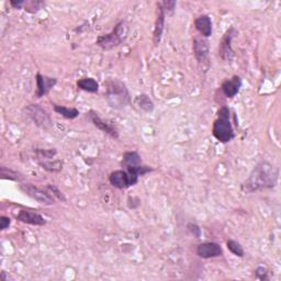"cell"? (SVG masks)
<instances>
[{
  "instance_id": "26",
  "label": "cell",
  "mask_w": 281,
  "mask_h": 281,
  "mask_svg": "<svg viewBox=\"0 0 281 281\" xmlns=\"http://www.w3.org/2000/svg\"><path fill=\"white\" fill-rule=\"evenodd\" d=\"M159 4L165 12H173L176 8V2H173V0H165V2H162Z\"/></svg>"
},
{
  "instance_id": "28",
  "label": "cell",
  "mask_w": 281,
  "mask_h": 281,
  "mask_svg": "<svg viewBox=\"0 0 281 281\" xmlns=\"http://www.w3.org/2000/svg\"><path fill=\"white\" fill-rule=\"evenodd\" d=\"M24 5H25V10L30 12L31 11L30 9H33V12H35L40 9V7L43 4L38 2H31V3H25Z\"/></svg>"
},
{
  "instance_id": "9",
  "label": "cell",
  "mask_w": 281,
  "mask_h": 281,
  "mask_svg": "<svg viewBox=\"0 0 281 281\" xmlns=\"http://www.w3.org/2000/svg\"><path fill=\"white\" fill-rule=\"evenodd\" d=\"M237 31L234 28H230L226 32L225 34L222 37V41L220 43L219 47V55L224 62H232L234 57V51L232 49V40L233 37L236 35Z\"/></svg>"
},
{
  "instance_id": "5",
  "label": "cell",
  "mask_w": 281,
  "mask_h": 281,
  "mask_svg": "<svg viewBox=\"0 0 281 281\" xmlns=\"http://www.w3.org/2000/svg\"><path fill=\"white\" fill-rule=\"evenodd\" d=\"M140 176L127 171H115L110 174V184L117 189H127L137 184Z\"/></svg>"
},
{
  "instance_id": "6",
  "label": "cell",
  "mask_w": 281,
  "mask_h": 281,
  "mask_svg": "<svg viewBox=\"0 0 281 281\" xmlns=\"http://www.w3.org/2000/svg\"><path fill=\"white\" fill-rule=\"evenodd\" d=\"M122 166L126 167V171L136 173L139 176H143L149 172H152V168L142 165L141 156L136 152H127L123 155Z\"/></svg>"
},
{
  "instance_id": "7",
  "label": "cell",
  "mask_w": 281,
  "mask_h": 281,
  "mask_svg": "<svg viewBox=\"0 0 281 281\" xmlns=\"http://www.w3.org/2000/svg\"><path fill=\"white\" fill-rule=\"evenodd\" d=\"M20 190L41 205L52 206L55 204V199L53 197V194H51L49 191H45L43 189L37 188L31 184H21Z\"/></svg>"
},
{
  "instance_id": "21",
  "label": "cell",
  "mask_w": 281,
  "mask_h": 281,
  "mask_svg": "<svg viewBox=\"0 0 281 281\" xmlns=\"http://www.w3.org/2000/svg\"><path fill=\"white\" fill-rule=\"evenodd\" d=\"M40 165L42 166V168L45 169V171L51 173H58L61 172L63 168V164L61 160H54V162L43 160V162H40Z\"/></svg>"
},
{
  "instance_id": "10",
  "label": "cell",
  "mask_w": 281,
  "mask_h": 281,
  "mask_svg": "<svg viewBox=\"0 0 281 281\" xmlns=\"http://www.w3.org/2000/svg\"><path fill=\"white\" fill-rule=\"evenodd\" d=\"M197 255L201 258L209 259L219 257L223 255V250L218 243H213V242H207V243H202L197 247Z\"/></svg>"
},
{
  "instance_id": "8",
  "label": "cell",
  "mask_w": 281,
  "mask_h": 281,
  "mask_svg": "<svg viewBox=\"0 0 281 281\" xmlns=\"http://www.w3.org/2000/svg\"><path fill=\"white\" fill-rule=\"evenodd\" d=\"M25 111H27L28 116L37 127L42 129H49L52 127V120L49 113L43 108L37 106V104H30V106L25 109Z\"/></svg>"
},
{
  "instance_id": "13",
  "label": "cell",
  "mask_w": 281,
  "mask_h": 281,
  "mask_svg": "<svg viewBox=\"0 0 281 281\" xmlns=\"http://www.w3.org/2000/svg\"><path fill=\"white\" fill-rule=\"evenodd\" d=\"M193 53L195 56V60L199 63L205 62L208 56H209V43L204 37H194L193 38V44H192Z\"/></svg>"
},
{
  "instance_id": "12",
  "label": "cell",
  "mask_w": 281,
  "mask_h": 281,
  "mask_svg": "<svg viewBox=\"0 0 281 281\" xmlns=\"http://www.w3.org/2000/svg\"><path fill=\"white\" fill-rule=\"evenodd\" d=\"M35 82H36L35 96L37 98H42L44 96H47L51 91V89L53 88L57 83L56 78H51L48 76H43L41 74L36 75Z\"/></svg>"
},
{
  "instance_id": "29",
  "label": "cell",
  "mask_w": 281,
  "mask_h": 281,
  "mask_svg": "<svg viewBox=\"0 0 281 281\" xmlns=\"http://www.w3.org/2000/svg\"><path fill=\"white\" fill-rule=\"evenodd\" d=\"M188 228H189V231H190L195 237H197V238L201 237V228L197 224L189 223L188 224Z\"/></svg>"
},
{
  "instance_id": "14",
  "label": "cell",
  "mask_w": 281,
  "mask_h": 281,
  "mask_svg": "<svg viewBox=\"0 0 281 281\" xmlns=\"http://www.w3.org/2000/svg\"><path fill=\"white\" fill-rule=\"evenodd\" d=\"M165 17H166V12L164 11V9H163L160 4L157 3V17H156L154 35H153V41L155 45H158L162 40L163 31H164V27H165Z\"/></svg>"
},
{
  "instance_id": "19",
  "label": "cell",
  "mask_w": 281,
  "mask_h": 281,
  "mask_svg": "<svg viewBox=\"0 0 281 281\" xmlns=\"http://www.w3.org/2000/svg\"><path fill=\"white\" fill-rule=\"evenodd\" d=\"M135 104L139 107L141 110L144 111V112H152L154 110V103L153 101L149 99V97L147 95H140L135 98Z\"/></svg>"
},
{
  "instance_id": "20",
  "label": "cell",
  "mask_w": 281,
  "mask_h": 281,
  "mask_svg": "<svg viewBox=\"0 0 281 281\" xmlns=\"http://www.w3.org/2000/svg\"><path fill=\"white\" fill-rule=\"evenodd\" d=\"M54 111L56 113L64 116L65 119L68 120H74L79 115V111L76 108H67L63 106H58V104H54Z\"/></svg>"
},
{
  "instance_id": "17",
  "label": "cell",
  "mask_w": 281,
  "mask_h": 281,
  "mask_svg": "<svg viewBox=\"0 0 281 281\" xmlns=\"http://www.w3.org/2000/svg\"><path fill=\"white\" fill-rule=\"evenodd\" d=\"M242 87V79L239 76H234L232 79H227L222 84V91L227 98H234L238 94Z\"/></svg>"
},
{
  "instance_id": "3",
  "label": "cell",
  "mask_w": 281,
  "mask_h": 281,
  "mask_svg": "<svg viewBox=\"0 0 281 281\" xmlns=\"http://www.w3.org/2000/svg\"><path fill=\"white\" fill-rule=\"evenodd\" d=\"M107 101L110 107L122 109L130 103V94L126 85L117 79H111L107 83Z\"/></svg>"
},
{
  "instance_id": "18",
  "label": "cell",
  "mask_w": 281,
  "mask_h": 281,
  "mask_svg": "<svg viewBox=\"0 0 281 281\" xmlns=\"http://www.w3.org/2000/svg\"><path fill=\"white\" fill-rule=\"evenodd\" d=\"M77 86L79 89L87 91V93H91V94H96L98 90H99V84L97 83L96 79L91 77H86V78H82L77 82Z\"/></svg>"
},
{
  "instance_id": "23",
  "label": "cell",
  "mask_w": 281,
  "mask_h": 281,
  "mask_svg": "<svg viewBox=\"0 0 281 281\" xmlns=\"http://www.w3.org/2000/svg\"><path fill=\"white\" fill-rule=\"evenodd\" d=\"M226 246H227L228 250H230V252L235 255V256H238V257H243L244 256L243 246H242L238 243V242L234 240V239H228L226 242Z\"/></svg>"
},
{
  "instance_id": "11",
  "label": "cell",
  "mask_w": 281,
  "mask_h": 281,
  "mask_svg": "<svg viewBox=\"0 0 281 281\" xmlns=\"http://www.w3.org/2000/svg\"><path fill=\"white\" fill-rule=\"evenodd\" d=\"M88 115H89L90 121L93 122V124L96 128L101 130L102 132L109 134L110 136L114 137V139H117V137H119V132H117L116 128L114 126H112L111 123H109L107 121H103L101 117L98 115V113L95 112V111H93V110L89 111Z\"/></svg>"
},
{
  "instance_id": "24",
  "label": "cell",
  "mask_w": 281,
  "mask_h": 281,
  "mask_svg": "<svg viewBox=\"0 0 281 281\" xmlns=\"http://www.w3.org/2000/svg\"><path fill=\"white\" fill-rule=\"evenodd\" d=\"M35 153L37 154L38 157L43 160H50L51 158H53L56 155L55 149H35Z\"/></svg>"
},
{
  "instance_id": "27",
  "label": "cell",
  "mask_w": 281,
  "mask_h": 281,
  "mask_svg": "<svg viewBox=\"0 0 281 281\" xmlns=\"http://www.w3.org/2000/svg\"><path fill=\"white\" fill-rule=\"evenodd\" d=\"M48 190H49L50 192H52V194L54 193L53 197H57L58 199H60V200H63V201L66 200V199H65L64 195H63V193H62L60 190H58V189H57L55 186L49 185V186H48Z\"/></svg>"
},
{
  "instance_id": "22",
  "label": "cell",
  "mask_w": 281,
  "mask_h": 281,
  "mask_svg": "<svg viewBox=\"0 0 281 281\" xmlns=\"http://www.w3.org/2000/svg\"><path fill=\"white\" fill-rule=\"evenodd\" d=\"M2 178L14 180V181H21L24 179V177L20 173L15 172L12 171V169H8L6 167H2Z\"/></svg>"
},
{
  "instance_id": "4",
  "label": "cell",
  "mask_w": 281,
  "mask_h": 281,
  "mask_svg": "<svg viewBox=\"0 0 281 281\" xmlns=\"http://www.w3.org/2000/svg\"><path fill=\"white\" fill-rule=\"evenodd\" d=\"M129 34V27L126 21L117 23L114 29L108 34L100 35L97 38V45L104 51H110L117 48L121 43L127 40Z\"/></svg>"
},
{
  "instance_id": "2",
  "label": "cell",
  "mask_w": 281,
  "mask_h": 281,
  "mask_svg": "<svg viewBox=\"0 0 281 281\" xmlns=\"http://www.w3.org/2000/svg\"><path fill=\"white\" fill-rule=\"evenodd\" d=\"M218 115V119L213 123L212 134L221 143L231 142L235 134L230 121V110L227 107H222L219 110Z\"/></svg>"
},
{
  "instance_id": "30",
  "label": "cell",
  "mask_w": 281,
  "mask_h": 281,
  "mask_svg": "<svg viewBox=\"0 0 281 281\" xmlns=\"http://www.w3.org/2000/svg\"><path fill=\"white\" fill-rule=\"evenodd\" d=\"M11 223V220L8 217H0V230L4 231L8 228Z\"/></svg>"
},
{
  "instance_id": "31",
  "label": "cell",
  "mask_w": 281,
  "mask_h": 281,
  "mask_svg": "<svg viewBox=\"0 0 281 281\" xmlns=\"http://www.w3.org/2000/svg\"><path fill=\"white\" fill-rule=\"evenodd\" d=\"M10 5L16 9H21L22 6H24V2H10Z\"/></svg>"
},
{
  "instance_id": "16",
  "label": "cell",
  "mask_w": 281,
  "mask_h": 281,
  "mask_svg": "<svg viewBox=\"0 0 281 281\" xmlns=\"http://www.w3.org/2000/svg\"><path fill=\"white\" fill-rule=\"evenodd\" d=\"M194 27L204 37H209L212 35V21L211 18L207 15H202L195 19Z\"/></svg>"
},
{
  "instance_id": "25",
  "label": "cell",
  "mask_w": 281,
  "mask_h": 281,
  "mask_svg": "<svg viewBox=\"0 0 281 281\" xmlns=\"http://www.w3.org/2000/svg\"><path fill=\"white\" fill-rule=\"evenodd\" d=\"M255 274H256V278L261 281L268 280V270L265 267H257L256 270H255Z\"/></svg>"
},
{
  "instance_id": "15",
  "label": "cell",
  "mask_w": 281,
  "mask_h": 281,
  "mask_svg": "<svg viewBox=\"0 0 281 281\" xmlns=\"http://www.w3.org/2000/svg\"><path fill=\"white\" fill-rule=\"evenodd\" d=\"M17 219L22 222V223H27L35 226H43L47 224V221L42 217L41 214L32 212L29 210H21L19 212Z\"/></svg>"
},
{
  "instance_id": "1",
  "label": "cell",
  "mask_w": 281,
  "mask_h": 281,
  "mask_svg": "<svg viewBox=\"0 0 281 281\" xmlns=\"http://www.w3.org/2000/svg\"><path fill=\"white\" fill-rule=\"evenodd\" d=\"M278 176V169L270 163L260 162L255 166L250 177L242 185V190L245 193H253L276 187Z\"/></svg>"
}]
</instances>
